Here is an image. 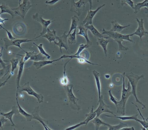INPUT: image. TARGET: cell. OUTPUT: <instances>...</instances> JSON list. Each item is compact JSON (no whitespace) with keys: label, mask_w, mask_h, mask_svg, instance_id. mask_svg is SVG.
Masks as SVG:
<instances>
[{"label":"cell","mask_w":148,"mask_h":130,"mask_svg":"<svg viewBox=\"0 0 148 130\" xmlns=\"http://www.w3.org/2000/svg\"><path fill=\"white\" fill-rule=\"evenodd\" d=\"M125 74L126 73L124 72L121 75L122 78L123 79L121 99V100L118 102L117 105L116 106L117 108V113H120L122 115V116H124L125 115V106L127 101L130 96L133 95L132 93V87L130 81L128 82V88L127 89L125 88Z\"/></svg>","instance_id":"obj_1"},{"label":"cell","mask_w":148,"mask_h":130,"mask_svg":"<svg viewBox=\"0 0 148 130\" xmlns=\"http://www.w3.org/2000/svg\"><path fill=\"white\" fill-rule=\"evenodd\" d=\"M102 32V34L107 35H108L109 37L114 39V41L117 42L120 51H127L129 49L128 48L124 46L122 44V42H124V40L128 41L132 43L134 42L133 40L130 39V37L131 36V34H122L121 33L111 32L110 30L107 31L104 28L103 29Z\"/></svg>","instance_id":"obj_2"},{"label":"cell","mask_w":148,"mask_h":130,"mask_svg":"<svg viewBox=\"0 0 148 130\" xmlns=\"http://www.w3.org/2000/svg\"><path fill=\"white\" fill-rule=\"evenodd\" d=\"M125 77L128 79L129 81L130 82V85L132 87V94L134 97L136 103L141 105L143 108H146V105L139 100L136 96V87H137V84L140 79H144V75L142 74L139 76V75L134 74L133 72H131L130 73L125 74Z\"/></svg>","instance_id":"obj_3"},{"label":"cell","mask_w":148,"mask_h":130,"mask_svg":"<svg viewBox=\"0 0 148 130\" xmlns=\"http://www.w3.org/2000/svg\"><path fill=\"white\" fill-rule=\"evenodd\" d=\"M73 85L69 84L64 86V87L71 109L75 110L80 111L81 109V106L77 104V101L79 99L76 97L73 93Z\"/></svg>","instance_id":"obj_4"},{"label":"cell","mask_w":148,"mask_h":130,"mask_svg":"<svg viewBox=\"0 0 148 130\" xmlns=\"http://www.w3.org/2000/svg\"><path fill=\"white\" fill-rule=\"evenodd\" d=\"M23 91L26 92L28 95L34 96L36 98L39 104L43 103L44 99L43 95L36 92L30 86L29 82H27L22 86H19L18 90L16 91V97H18V93H21Z\"/></svg>","instance_id":"obj_5"},{"label":"cell","mask_w":148,"mask_h":130,"mask_svg":"<svg viewBox=\"0 0 148 130\" xmlns=\"http://www.w3.org/2000/svg\"><path fill=\"white\" fill-rule=\"evenodd\" d=\"M21 0H19V6L15 8H12L16 15L21 16L24 19L26 14L28 10L32 7V5L29 0H23L22 3H21Z\"/></svg>","instance_id":"obj_6"},{"label":"cell","mask_w":148,"mask_h":130,"mask_svg":"<svg viewBox=\"0 0 148 130\" xmlns=\"http://www.w3.org/2000/svg\"><path fill=\"white\" fill-rule=\"evenodd\" d=\"M38 38H39V36L32 39H15L13 40H10L8 38H4L3 40L4 41V46H5V49H8L9 47L10 46H15L19 48L23 51L24 50L21 47V44L22 43L30 42L36 41L38 40V39H36Z\"/></svg>","instance_id":"obj_7"},{"label":"cell","mask_w":148,"mask_h":130,"mask_svg":"<svg viewBox=\"0 0 148 130\" xmlns=\"http://www.w3.org/2000/svg\"><path fill=\"white\" fill-rule=\"evenodd\" d=\"M88 2V0H79L77 2H75V0H70L71 7L70 11L75 13L79 16L85 10V5Z\"/></svg>","instance_id":"obj_8"},{"label":"cell","mask_w":148,"mask_h":130,"mask_svg":"<svg viewBox=\"0 0 148 130\" xmlns=\"http://www.w3.org/2000/svg\"><path fill=\"white\" fill-rule=\"evenodd\" d=\"M33 19L39 22V23L41 24L42 27V32L40 33V35H39V37L40 36H42L43 35L45 34L47 32V29L48 28L49 26L50 25L51 23L53 22V21H52L51 20H44L42 18V16L39 13H36V14H34L32 16Z\"/></svg>","instance_id":"obj_9"},{"label":"cell","mask_w":148,"mask_h":130,"mask_svg":"<svg viewBox=\"0 0 148 130\" xmlns=\"http://www.w3.org/2000/svg\"><path fill=\"white\" fill-rule=\"evenodd\" d=\"M97 104L99 105L98 108L96 110L94 111V112L97 114V117H99L104 112H108V113L114 115V112L109 110L110 106L104 103L103 95H101V98L100 99H98Z\"/></svg>","instance_id":"obj_10"},{"label":"cell","mask_w":148,"mask_h":130,"mask_svg":"<svg viewBox=\"0 0 148 130\" xmlns=\"http://www.w3.org/2000/svg\"><path fill=\"white\" fill-rule=\"evenodd\" d=\"M67 32L65 31L63 35L62 36H57V39L58 40V42H56L55 41H54V44L56 46H58L60 48V52L62 53V48H64L69 53V47L68 44V35L66 34Z\"/></svg>","instance_id":"obj_11"},{"label":"cell","mask_w":148,"mask_h":130,"mask_svg":"<svg viewBox=\"0 0 148 130\" xmlns=\"http://www.w3.org/2000/svg\"><path fill=\"white\" fill-rule=\"evenodd\" d=\"M106 5L105 3L99 6L96 10H88V14H87V16L85 17L84 20L82 22V24L84 25V27H87L88 25H91L92 24V20L93 18L95 15L103 7H104Z\"/></svg>","instance_id":"obj_12"},{"label":"cell","mask_w":148,"mask_h":130,"mask_svg":"<svg viewBox=\"0 0 148 130\" xmlns=\"http://www.w3.org/2000/svg\"><path fill=\"white\" fill-rule=\"evenodd\" d=\"M136 21L138 22V27L136 31L131 34V36L134 35H138L140 37L141 40H142V37L143 36H146V35L148 34V32L146 30L144 27V21L143 19H141L140 20L138 18H136Z\"/></svg>","instance_id":"obj_13"},{"label":"cell","mask_w":148,"mask_h":130,"mask_svg":"<svg viewBox=\"0 0 148 130\" xmlns=\"http://www.w3.org/2000/svg\"><path fill=\"white\" fill-rule=\"evenodd\" d=\"M39 111H40V109H39V106L36 107L32 113L33 119H36V120L39 121L43 125L45 130H52V129H50L48 126V125L49 124L48 121H47V120L43 119L40 116L39 114Z\"/></svg>","instance_id":"obj_14"},{"label":"cell","mask_w":148,"mask_h":130,"mask_svg":"<svg viewBox=\"0 0 148 130\" xmlns=\"http://www.w3.org/2000/svg\"><path fill=\"white\" fill-rule=\"evenodd\" d=\"M77 28L78 29H79V33H77L76 34L77 35H80L83 36L85 38L86 42H87L86 44L89 47L91 46L92 45V42L90 40L88 37V29L86 27H84V25L81 22H79V25H78Z\"/></svg>","instance_id":"obj_15"},{"label":"cell","mask_w":148,"mask_h":130,"mask_svg":"<svg viewBox=\"0 0 148 130\" xmlns=\"http://www.w3.org/2000/svg\"><path fill=\"white\" fill-rule=\"evenodd\" d=\"M19 114H20V113H19L18 107H16V106H13L12 107V110H11V111L6 113L2 112L1 114V116H3L5 117V118L10 120V123L12 124L11 126H16L14 124L13 120H12V118H13V116L14 115Z\"/></svg>","instance_id":"obj_16"},{"label":"cell","mask_w":148,"mask_h":130,"mask_svg":"<svg viewBox=\"0 0 148 130\" xmlns=\"http://www.w3.org/2000/svg\"><path fill=\"white\" fill-rule=\"evenodd\" d=\"M21 56L22 58L20 60V62L19 64V70H18V74H17V77L16 78V86H17V91L18 90L20 86V81L21 80V78L22 75L23 73V69H24V64L25 62L23 61V55H19Z\"/></svg>","instance_id":"obj_17"},{"label":"cell","mask_w":148,"mask_h":130,"mask_svg":"<svg viewBox=\"0 0 148 130\" xmlns=\"http://www.w3.org/2000/svg\"><path fill=\"white\" fill-rule=\"evenodd\" d=\"M109 37H107V38H98V40L96 44L97 45L101 46L104 51L106 57L107 56V46L108 44L110 42H113L114 41H110L109 39Z\"/></svg>","instance_id":"obj_18"},{"label":"cell","mask_w":148,"mask_h":130,"mask_svg":"<svg viewBox=\"0 0 148 130\" xmlns=\"http://www.w3.org/2000/svg\"><path fill=\"white\" fill-rule=\"evenodd\" d=\"M42 37L46 38L48 40L50 44H52V42L55 41L56 39H57V36L56 35V31L54 29L53 31H51L49 28L47 29V32L45 34L42 35Z\"/></svg>","instance_id":"obj_19"},{"label":"cell","mask_w":148,"mask_h":130,"mask_svg":"<svg viewBox=\"0 0 148 130\" xmlns=\"http://www.w3.org/2000/svg\"><path fill=\"white\" fill-rule=\"evenodd\" d=\"M61 60H62L60 58L59 59L51 61L43 60L39 61H34L33 65L35 67L36 69H39L47 65L52 64V63H54V62L59 61Z\"/></svg>","instance_id":"obj_20"},{"label":"cell","mask_w":148,"mask_h":130,"mask_svg":"<svg viewBox=\"0 0 148 130\" xmlns=\"http://www.w3.org/2000/svg\"><path fill=\"white\" fill-rule=\"evenodd\" d=\"M111 23L112 24V28L110 31L119 33H121L123 29L128 27L131 25V24H129L127 26H121L116 20L112 21Z\"/></svg>","instance_id":"obj_21"},{"label":"cell","mask_w":148,"mask_h":130,"mask_svg":"<svg viewBox=\"0 0 148 130\" xmlns=\"http://www.w3.org/2000/svg\"><path fill=\"white\" fill-rule=\"evenodd\" d=\"M61 59H66V58H70V60L71 61L72 59L73 58H75V59H77L78 61L80 63H87L88 64H90V65H98V64H94V63L90 62V61H89L87 59L84 58V57H82L81 55H79V56H74L73 55H67L64 54V55H62L61 57H60Z\"/></svg>","instance_id":"obj_22"},{"label":"cell","mask_w":148,"mask_h":130,"mask_svg":"<svg viewBox=\"0 0 148 130\" xmlns=\"http://www.w3.org/2000/svg\"><path fill=\"white\" fill-rule=\"evenodd\" d=\"M0 9L1 10L0 14H1L4 13H8L11 16L12 19L16 15L14 10H12V8H10L7 3H2L1 5H0Z\"/></svg>","instance_id":"obj_23"},{"label":"cell","mask_w":148,"mask_h":130,"mask_svg":"<svg viewBox=\"0 0 148 130\" xmlns=\"http://www.w3.org/2000/svg\"><path fill=\"white\" fill-rule=\"evenodd\" d=\"M16 101L20 114H21L22 116H23L26 118L27 122H31L32 119H33V116L32 114H29L22 108L18 102V97H16Z\"/></svg>","instance_id":"obj_24"},{"label":"cell","mask_w":148,"mask_h":130,"mask_svg":"<svg viewBox=\"0 0 148 130\" xmlns=\"http://www.w3.org/2000/svg\"><path fill=\"white\" fill-rule=\"evenodd\" d=\"M93 74L95 77L97 87V91H98V97H99V99H100L101 98V82H100V74L98 72L94 70L93 71Z\"/></svg>","instance_id":"obj_25"},{"label":"cell","mask_w":148,"mask_h":130,"mask_svg":"<svg viewBox=\"0 0 148 130\" xmlns=\"http://www.w3.org/2000/svg\"><path fill=\"white\" fill-rule=\"evenodd\" d=\"M86 27L89 30H90V32L92 33V34L94 35L95 37L97 38H107V37H104L101 33L100 32H98V30L96 29V28L94 27L93 24L88 25V26Z\"/></svg>","instance_id":"obj_26"},{"label":"cell","mask_w":148,"mask_h":130,"mask_svg":"<svg viewBox=\"0 0 148 130\" xmlns=\"http://www.w3.org/2000/svg\"><path fill=\"white\" fill-rule=\"evenodd\" d=\"M80 22V20L77 16L75 15L72 17V24L70 27V30L69 32L68 35L71 33V32L75 29H77Z\"/></svg>","instance_id":"obj_27"},{"label":"cell","mask_w":148,"mask_h":130,"mask_svg":"<svg viewBox=\"0 0 148 130\" xmlns=\"http://www.w3.org/2000/svg\"><path fill=\"white\" fill-rule=\"evenodd\" d=\"M133 103V104L135 105V106H136V107H137V110H138V112H139L140 115L142 117L143 119V120L142 121V120H140V119H138V118H137V119L136 120V122H138V123H140L141 125H142L143 127V128H144V130H148V118H146V119H145V118H144V117L142 115L141 112L140 111V109H139L138 106H137V105H135L134 103Z\"/></svg>","instance_id":"obj_28"},{"label":"cell","mask_w":148,"mask_h":130,"mask_svg":"<svg viewBox=\"0 0 148 130\" xmlns=\"http://www.w3.org/2000/svg\"><path fill=\"white\" fill-rule=\"evenodd\" d=\"M70 61V59L65 64L64 66V76L60 79V83L63 86L68 85L69 84V81L68 78L66 74V66L69 62Z\"/></svg>","instance_id":"obj_29"},{"label":"cell","mask_w":148,"mask_h":130,"mask_svg":"<svg viewBox=\"0 0 148 130\" xmlns=\"http://www.w3.org/2000/svg\"><path fill=\"white\" fill-rule=\"evenodd\" d=\"M143 7L148 8V0H144L142 2L138 3L135 4L134 8V14H137Z\"/></svg>","instance_id":"obj_30"},{"label":"cell","mask_w":148,"mask_h":130,"mask_svg":"<svg viewBox=\"0 0 148 130\" xmlns=\"http://www.w3.org/2000/svg\"><path fill=\"white\" fill-rule=\"evenodd\" d=\"M86 116V119L84 120V122H85V125H87L89 122H90L91 120H93L97 116V114L94 111V106H92L91 110H90V112L88 114H86L85 115Z\"/></svg>","instance_id":"obj_31"},{"label":"cell","mask_w":148,"mask_h":130,"mask_svg":"<svg viewBox=\"0 0 148 130\" xmlns=\"http://www.w3.org/2000/svg\"><path fill=\"white\" fill-rule=\"evenodd\" d=\"M105 126H107L108 128V130H121L122 128L128 126L127 124L123 123H120L118 125H112L108 124H105Z\"/></svg>","instance_id":"obj_32"},{"label":"cell","mask_w":148,"mask_h":130,"mask_svg":"<svg viewBox=\"0 0 148 130\" xmlns=\"http://www.w3.org/2000/svg\"><path fill=\"white\" fill-rule=\"evenodd\" d=\"M138 114H136V115H134L131 116H116L115 115H114V116H108V115H104V116H106L109 117L116 118H119L122 121H126V120H136L137 119V116H138Z\"/></svg>","instance_id":"obj_33"},{"label":"cell","mask_w":148,"mask_h":130,"mask_svg":"<svg viewBox=\"0 0 148 130\" xmlns=\"http://www.w3.org/2000/svg\"><path fill=\"white\" fill-rule=\"evenodd\" d=\"M90 122L93 123L95 125L96 130H99V127L101 125H104L105 126V124H106L105 122H103L100 118H99V117L97 116L95 118H94L93 120H91Z\"/></svg>","instance_id":"obj_34"},{"label":"cell","mask_w":148,"mask_h":130,"mask_svg":"<svg viewBox=\"0 0 148 130\" xmlns=\"http://www.w3.org/2000/svg\"><path fill=\"white\" fill-rule=\"evenodd\" d=\"M47 59L46 56H44L41 53H40L32 55L29 60L34 61H41L46 60Z\"/></svg>","instance_id":"obj_35"},{"label":"cell","mask_w":148,"mask_h":130,"mask_svg":"<svg viewBox=\"0 0 148 130\" xmlns=\"http://www.w3.org/2000/svg\"><path fill=\"white\" fill-rule=\"evenodd\" d=\"M11 64V71L10 74L12 76L14 74L15 70L17 67V65L19 64V59L16 58H13L10 60Z\"/></svg>","instance_id":"obj_36"},{"label":"cell","mask_w":148,"mask_h":130,"mask_svg":"<svg viewBox=\"0 0 148 130\" xmlns=\"http://www.w3.org/2000/svg\"><path fill=\"white\" fill-rule=\"evenodd\" d=\"M74 32L72 33L69 34L68 36V42L69 44H74L76 43V29L74 30Z\"/></svg>","instance_id":"obj_37"},{"label":"cell","mask_w":148,"mask_h":130,"mask_svg":"<svg viewBox=\"0 0 148 130\" xmlns=\"http://www.w3.org/2000/svg\"><path fill=\"white\" fill-rule=\"evenodd\" d=\"M10 66L8 65L2 69H0V78H4L10 72Z\"/></svg>","instance_id":"obj_38"},{"label":"cell","mask_w":148,"mask_h":130,"mask_svg":"<svg viewBox=\"0 0 148 130\" xmlns=\"http://www.w3.org/2000/svg\"><path fill=\"white\" fill-rule=\"evenodd\" d=\"M34 45H35L37 48H38L40 53H41L42 54H43L44 56H46L48 59H50V58H51V56H50L47 53V52L45 51L44 48H43V44H40L39 45H37V44H36L35 43H34Z\"/></svg>","instance_id":"obj_39"},{"label":"cell","mask_w":148,"mask_h":130,"mask_svg":"<svg viewBox=\"0 0 148 130\" xmlns=\"http://www.w3.org/2000/svg\"><path fill=\"white\" fill-rule=\"evenodd\" d=\"M121 4L123 5H129L133 9L134 8V3L132 0H121Z\"/></svg>","instance_id":"obj_40"},{"label":"cell","mask_w":148,"mask_h":130,"mask_svg":"<svg viewBox=\"0 0 148 130\" xmlns=\"http://www.w3.org/2000/svg\"><path fill=\"white\" fill-rule=\"evenodd\" d=\"M89 46L87 45V44H81L79 46V48H78V50H77V52L75 54H73L74 56H79L80 55V54L84 50L85 48H88Z\"/></svg>","instance_id":"obj_41"},{"label":"cell","mask_w":148,"mask_h":130,"mask_svg":"<svg viewBox=\"0 0 148 130\" xmlns=\"http://www.w3.org/2000/svg\"><path fill=\"white\" fill-rule=\"evenodd\" d=\"M24 52L26 53V55L24 57H23V61L24 62H26L30 58H31V56L34 54H36V53L35 52H26L25 50H24Z\"/></svg>","instance_id":"obj_42"},{"label":"cell","mask_w":148,"mask_h":130,"mask_svg":"<svg viewBox=\"0 0 148 130\" xmlns=\"http://www.w3.org/2000/svg\"><path fill=\"white\" fill-rule=\"evenodd\" d=\"M108 93L110 97V100L111 102H113V103L116 106L119 101L117 100V99H116V98H115L113 96V94H112V93H111V90H110L109 91Z\"/></svg>","instance_id":"obj_43"},{"label":"cell","mask_w":148,"mask_h":130,"mask_svg":"<svg viewBox=\"0 0 148 130\" xmlns=\"http://www.w3.org/2000/svg\"><path fill=\"white\" fill-rule=\"evenodd\" d=\"M85 125V122L84 121L83 122H81L80 123L78 124L75 125H73V126H71V127H69L67 129H66V130H73L77 128H78V127H80L82 125Z\"/></svg>","instance_id":"obj_44"},{"label":"cell","mask_w":148,"mask_h":130,"mask_svg":"<svg viewBox=\"0 0 148 130\" xmlns=\"http://www.w3.org/2000/svg\"><path fill=\"white\" fill-rule=\"evenodd\" d=\"M8 119L5 118V117L3 116H1L0 117V128L3 129V125L5 123L8 122Z\"/></svg>","instance_id":"obj_45"},{"label":"cell","mask_w":148,"mask_h":130,"mask_svg":"<svg viewBox=\"0 0 148 130\" xmlns=\"http://www.w3.org/2000/svg\"><path fill=\"white\" fill-rule=\"evenodd\" d=\"M3 29L6 31L8 39H9L10 40H13L15 39L16 38L13 36V35H12V34H11V32H10V31H9L8 30H7V29L4 28H3Z\"/></svg>","instance_id":"obj_46"},{"label":"cell","mask_w":148,"mask_h":130,"mask_svg":"<svg viewBox=\"0 0 148 130\" xmlns=\"http://www.w3.org/2000/svg\"><path fill=\"white\" fill-rule=\"evenodd\" d=\"M60 1L61 0H51L50 1H46L45 3L49 5H53Z\"/></svg>","instance_id":"obj_47"},{"label":"cell","mask_w":148,"mask_h":130,"mask_svg":"<svg viewBox=\"0 0 148 130\" xmlns=\"http://www.w3.org/2000/svg\"><path fill=\"white\" fill-rule=\"evenodd\" d=\"M11 75L10 74V75L9 76V77H8V78L7 79V80H5L4 82H2V83H0V88L6 84V83L8 82V80L9 79L11 78Z\"/></svg>","instance_id":"obj_48"},{"label":"cell","mask_w":148,"mask_h":130,"mask_svg":"<svg viewBox=\"0 0 148 130\" xmlns=\"http://www.w3.org/2000/svg\"><path fill=\"white\" fill-rule=\"evenodd\" d=\"M0 64H1V65L2 67L3 68L5 67H6V66H7L8 65V64H6V63H5V62H4V61H3V60L2 59L1 57V56H0Z\"/></svg>","instance_id":"obj_49"},{"label":"cell","mask_w":148,"mask_h":130,"mask_svg":"<svg viewBox=\"0 0 148 130\" xmlns=\"http://www.w3.org/2000/svg\"><path fill=\"white\" fill-rule=\"evenodd\" d=\"M9 20V19H3L0 16V24H1V25H5L4 24V22L5 21L8 20Z\"/></svg>","instance_id":"obj_50"},{"label":"cell","mask_w":148,"mask_h":130,"mask_svg":"<svg viewBox=\"0 0 148 130\" xmlns=\"http://www.w3.org/2000/svg\"><path fill=\"white\" fill-rule=\"evenodd\" d=\"M135 129L134 127H124V128H122L121 130H134Z\"/></svg>","instance_id":"obj_51"},{"label":"cell","mask_w":148,"mask_h":130,"mask_svg":"<svg viewBox=\"0 0 148 130\" xmlns=\"http://www.w3.org/2000/svg\"><path fill=\"white\" fill-rule=\"evenodd\" d=\"M3 47L0 46V56L2 57V56L3 51Z\"/></svg>","instance_id":"obj_52"},{"label":"cell","mask_w":148,"mask_h":130,"mask_svg":"<svg viewBox=\"0 0 148 130\" xmlns=\"http://www.w3.org/2000/svg\"><path fill=\"white\" fill-rule=\"evenodd\" d=\"M92 1L93 0H88V2L89 3L90 6V10H91L92 7Z\"/></svg>","instance_id":"obj_53"},{"label":"cell","mask_w":148,"mask_h":130,"mask_svg":"<svg viewBox=\"0 0 148 130\" xmlns=\"http://www.w3.org/2000/svg\"><path fill=\"white\" fill-rule=\"evenodd\" d=\"M145 10H146V12H145V13L147 14V16L148 19V8L145 7Z\"/></svg>","instance_id":"obj_54"},{"label":"cell","mask_w":148,"mask_h":130,"mask_svg":"<svg viewBox=\"0 0 148 130\" xmlns=\"http://www.w3.org/2000/svg\"><path fill=\"white\" fill-rule=\"evenodd\" d=\"M1 14H0V15H1ZM3 27L2 25H1V24H0V29H3Z\"/></svg>","instance_id":"obj_55"},{"label":"cell","mask_w":148,"mask_h":130,"mask_svg":"<svg viewBox=\"0 0 148 130\" xmlns=\"http://www.w3.org/2000/svg\"><path fill=\"white\" fill-rule=\"evenodd\" d=\"M2 112L1 111V110H0V116H1V114L2 113Z\"/></svg>","instance_id":"obj_56"}]
</instances>
